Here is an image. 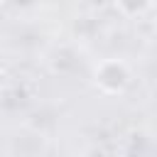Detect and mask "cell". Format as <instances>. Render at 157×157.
<instances>
[{"label":"cell","mask_w":157,"mask_h":157,"mask_svg":"<svg viewBox=\"0 0 157 157\" xmlns=\"http://www.w3.org/2000/svg\"><path fill=\"white\" fill-rule=\"evenodd\" d=\"M132 83V69L125 59L108 56L93 66V86L103 96H123Z\"/></svg>","instance_id":"obj_1"},{"label":"cell","mask_w":157,"mask_h":157,"mask_svg":"<svg viewBox=\"0 0 157 157\" xmlns=\"http://www.w3.org/2000/svg\"><path fill=\"white\" fill-rule=\"evenodd\" d=\"M10 86V74L5 71V66H0V93Z\"/></svg>","instance_id":"obj_3"},{"label":"cell","mask_w":157,"mask_h":157,"mask_svg":"<svg viewBox=\"0 0 157 157\" xmlns=\"http://www.w3.org/2000/svg\"><path fill=\"white\" fill-rule=\"evenodd\" d=\"M113 2V7L123 15V17H128V20H140V17H145L150 10H152V5H155V0H110Z\"/></svg>","instance_id":"obj_2"}]
</instances>
